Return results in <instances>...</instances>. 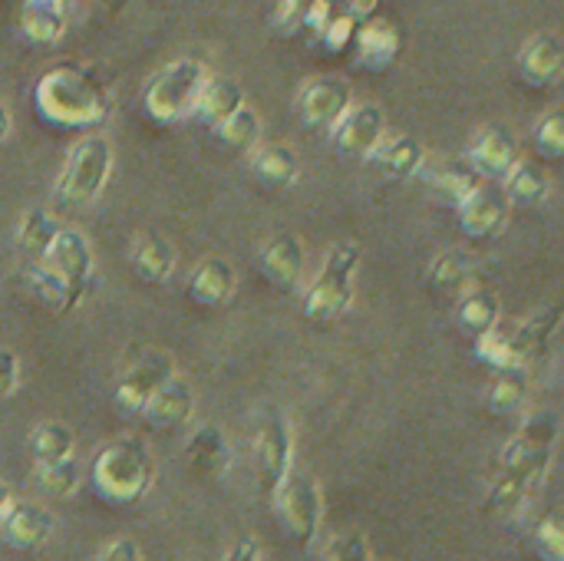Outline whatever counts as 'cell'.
Instances as JSON below:
<instances>
[{
  "mask_svg": "<svg viewBox=\"0 0 564 561\" xmlns=\"http://www.w3.org/2000/svg\"><path fill=\"white\" fill-rule=\"evenodd\" d=\"M245 103V93L235 79H225V76H208L195 109H192V119H198L202 126L208 129H218L238 106Z\"/></svg>",
  "mask_w": 564,
  "mask_h": 561,
  "instance_id": "obj_22",
  "label": "cell"
},
{
  "mask_svg": "<svg viewBox=\"0 0 564 561\" xmlns=\"http://www.w3.org/2000/svg\"><path fill=\"white\" fill-rule=\"evenodd\" d=\"M26 291H30L40 304H46L53 314L73 311V308L79 304V298H83L79 288H73L69 281H63V278H59L56 271H50L43 261H36V265L26 271Z\"/></svg>",
  "mask_w": 564,
  "mask_h": 561,
  "instance_id": "obj_26",
  "label": "cell"
},
{
  "mask_svg": "<svg viewBox=\"0 0 564 561\" xmlns=\"http://www.w3.org/2000/svg\"><path fill=\"white\" fill-rule=\"evenodd\" d=\"M426 182H430L433 195L453 208L463 205L482 185V179L476 175V169L469 162H440L436 169L426 172Z\"/></svg>",
  "mask_w": 564,
  "mask_h": 561,
  "instance_id": "obj_25",
  "label": "cell"
},
{
  "mask_svg": "<svg viewBox=\"0 0 564 561\" xmlns=\"http://www.w3.org/2000/svg\"><path fill=\"white\" fill-rule=\"evenodd\" d=\"M36 112L59 129H93L109 116V89L83 66H53L33 89Z\"/></svg>",
  "mask_w": 564,
  "mask_h": 561,
  "instance_id": "obj_1",
  "label": "cell"
},
{
  "mask_svg": "<svg viewBox=\"0 0 564 561\" xmlns=\"http://www.w3.org/2000/svg\"><path fill=\"white\" fill-rule=\"evenodd\" d=\"M532 486H535L532 479H525V476H519V473H506V470H502V476H499V479H496V486L489 489L486 513H492V516H496V519H502V522H512V519L525 509Z\"/></svg>",
  "mask_w": 564,
  "mask_h": 561,
  "instance_id": "obj_32",
  "label": "cell"
},
{
  "mask_svg": "<svg viewBox=\"0 0 564 561\" xmlns=\"http://www.w3.org/2000/svg\"><path fill=\"white\" fill-rule=\"evenodd\" d=\"M317 33L324 36V46H327V50L340 53V50H347V46L354 43L357 20H354V17H347V13H334V17H330Z\"/></svg>",
  "mask_w": 564,
  "mask_h": 561,
  "instance_id": "obj_42",
  "label": "cell"
},
{
  "mask_svg": "<svg viewBox=\"0 0 564 561\" xmlns=\"http://www.w3.org/2000/svg\"><path fill=\"white\" fill-rule=\"evenodd\" d=\"M334 145L350 159H370L387 139V116L377 103H350L340 122L330 129Z\"/></svg>",
  "mask_w": 564,
  "mask_h": 561,
  "instance_id": "obj_9",
  "label": "cell"
},
{
  "mask_svg": "<svg viewBox=\"0 0 564 561\" xmlns=\"http://www.w3.org/2000/svg\"><path fill=\"white\" fill-rule=\"evenodd\" d=\"M502 192L512 205H525V208H535L549 198L552 192V182H549V172L529 159H519L506 175H502Z\"/></svg>",
  "mask_w": 564,
  "mask_h": 561,
  "instance_id": "obj_24",
  "label": "cell"
},
{
  "mask_svg": "<svg viewBox=\"0 0 564 561\" xmlns=\"http://www.w3.org/2000/svg\"><path fill=\"white\" fill-rule=\"evenodd\" d=\"M99 561H142V552H139V546L132 539H116V542L106 546Z\"/></svg>",
  "mask_w": 564,
  "mask_h": 561,
  "instance_id": "obj_45",
  "label": "cell"
},
{
  "mask_svg": "<svg viewBox=\"0 0 564 561\" xmlns=\"http://www.w3.org/2000/svg\"><path fill=\"white\" fill-rule=\"evenodd\" d=\"M261 116H258V109L254 106H248V103H241L215 132L221 136V142L231 149V152H238V155H245V152H251L258 142H261Z\"/></svg>",
  "mask_w": 564,
  "mask_h": 561,
  "instance_id": "obj_33",
  "label": "cell"
},
{
  "mask_svg": "<svg viewBox=\"0 0 564 561\" xmlns=\"http://www.w3.org/2000/svg\"><path fill=\"white\" fill-rule=\"evenodd\" d=\"M66 0H26L23 3V33L33 43H59L66 33Z\"/></svg>",
  "mask_w": 564,
  "mask_h": 561,
  "instance_id": "obj_27",
  "label": "cell"
},
{
  "mask_svg": "<svg viewBox=\"0 0 564 561\" xmlns=\"http://www.w3.org/2000/svg\"><path fill=\"white\" fill-rule=\"evenodd\" d=\"M50 271H56L63 281H69L73 288L86 291V281L93 274V248L86 241L83 231L76 228H59L53 245L46 248V255L40 258Z\"/></svg>",
  "mask_w": 564,
  "mask_h": 561,
  "instance_id": "obj_14",
  "label": "cell"
},
{
  "mask_svg": "<svg viewBox=\"0 0 564 561\" xmlns=\"http://www.w3.org/2000/svg\"><path fill=\"white\" fill-rule=\"evenodd\" d=\"M466 162L476 169V175L482 182H502V175L519 162V145H516V136L502 126H489L482 129L469 152H466Z\"/></svg>",
  "mask_w": 564,
  "mask_h": 561,
  "instance_id": "obj_13",
  "label": "cell"
},
{
  "mask_svg": "<svg viewBox=\"0 0 564 561\" xmlns=\"http://www.w3.org/2000/svg\"><path fill=\"white\" fill-rule=\"evenodd\" d=\"M535 555L542 561H564V526L558 516H545L535 529Z\"/></svg>",
  "mask_w": 564,
  "mask_h": 561,
  "instance_id": "obj_41",
  "label": "cell"
},
{
  "mask_svg": "<svg viewBox=\"0 0 564 561\" xmlns=\"http://www.w3.org/2000/svg\"><path fill=\"white\" fill-rule=\"evenodd\" d=\"M10 126H13V122H10V112H7V106L0 103V142L10 136Z\"/></svg>",
  "mask_w": 564,
  "mask_h": 561,
  "instance_id": "obj_48",
  "label": "cell"
},
{
  "mask_svg": "<svg viewBox=\"0 0 564 561\" xmlns=\"http://www.w3.org/2000/svg\"><path fill=\"white\" fill-rule=\"evenodd\" d=\"M152 453L142 440H116L109 446L99 450V456L93 460V486L96 493L119 509H129L135 503H142V496L152 486Z\"/></svg>",
  "mask_w": 564,
  "mask_h": 561,
  "instance_id": "obj_2",
  "label": "cell"
},
{
  "mask_svg": "<svg viewBox=\"0 0 564 561\" xmlns=\"http://www.w3.org/2000/svg\"><path fill=\"white\" fill-rule=\"evenodd\" d=\"M192 410H195V393H192V387H188L182 377L172 374V377L145 400V407H142L139 417H145V423L155 427V430H178L182 423H188Z\"/></svg>",
  "mask_w": 564,
  "mask_h": 561,
  "instance_id": "obj_16",
  "label": "cell"
},
{
  "mask_svg": "<svg viewBox=\"0 0 564 561\" xmlns=\"http://www.w3.org/2000/svg\"><path fill=\"white\" fill-rule=\"evenodd\" d=\"M291 466H294L291 423L281 413H271L261 427V436H258V479H261L264 499H274L281 483L291 476Z\"/></svg>",
  "mask_w": 564,
  "mask_h": 561,
  "instance_id": "obj_8",
  "label": "cell"
},
{
  "mask_svg": "<svg viewBox=\"0 0 564 561\" xmlns=\"http://www.w3.org/2000/svg\"><path fill=\"white\" fill-rule=\"evenodd\" d=\"M20 384V360L10 350H0V400H7Z\"/></svg>",
  "mask_w": 564,
  "mask_h": 561,
  "instance_id": "obj_44",
  "label": "cell"
},
{
  "mask_svg": "<svg viewBox=\"0 0 564 561\" xmlns=\"http://www.w3.org/2000/svg\"><path fill=\"white\" fill-rule=\"evenodd\" d=\"M185 460H188V470L195 476H205V479H218L228 473V463H231V450H228V440L218 427H198L185 446Z\"/></svg>",
  "mask_w": 564,
  "mask_h": 561,
  "instance_id": "obj_21",
  "label": "cell"
},
{
  "mask_svg": "<svg viewBox=\"0 0 564 561\" xmlns=\"http://www.w3.org/2000/svg\"><path fill=\"white\" fill-rule=\"evenodd\" d=\"M476 357H479L486 367H492L496 374H499V370H525V364H529L525 354L519 350L516 334L506 331V327H492V331L479 334V337H476Z\"/></svg>",
  "mask_w": 564,
  "mask_h": 561,
  "instance_id": "obj_30",
  "label": "cell"
},
{
  "mask_svg": "<svg viewBox=\"0 0 564 561\" xmlns=\"http://www.w3.org/2000/svg\"><path fill=\"white\" fill-rule=\"evenodd\" d=\"M205 83H208V69L198 60H172L149 79L145 96H142L145 112L165 126L192 119V109H195Z\"/></svg>",
  "mask_w": 564,
  "mask_h": 561,
  "instance_id": "obj_3",
  "label": "cell"
},
{
  "mask_svg": "<svg viewBox=\"0 0 564 561\" xmlns=\"http://www.w3.org/2000/svg\"><path fill=\"white\" fill-rule=\"evenodd\" d=\"M473 258L459 248L443 251L433 265H430V284L440 291H466L473 284Z\"/></svg>",
  "mask_w": 564,
  "mask_h": 561,
  "instance_id": "obj_37",
  "label": "cell"
},
{
  "mask_svg": "<svg viewBox=\"0 0 564 561\" xmlns=\"http://www.w3.org/2000/svg\"><path fill=\"white\" fill-rule=\"evenodd\" d=\"M274 506L278 516L288 529V536L297 546H314L317 532H321V519H324V496L321 486L311 473H294L281 483V489L274 493Z\"/></svg>",
  "mask_w": 564,
  "mask_h": 561,
  "instance_id": "obj_7",
  "label": "cell"
},
{
  "mask_svg": "<svg viewBox=\"0 0 564 561\" xmlns=\"http://www.w3.org/2000/svg\"><path fill=\"white\" fill-rule=\"evenodd\" d=\"M350 46L357 50L360 66H367V69H387L400 56L403 40H400V30L390 20L370 17V20L357 23V33H354V43Z\"/></svg>",
  "mask_w": 564,
  "mask_h": 561,
  "instance_id": "obj_18",
  "label": "cell"
},
{
  "mask_svg": "<svg viewBox=\"0 0 564 561\" xmlns=\"http://www.w3.org/2000/svg\"><path fill=\"white\" fill-rule=\"evenodd\" d=\"M0 529L7 546L20 552H33L53 536V516L36 503H10L0 516Z\"/></svg>",
  "mask_w": 564,
  "mask_h": 561,
  "instance_id": "obj_15",
  "label": "cell"
},
{
  "mask_svg": "<svg viewBox=\"0 0 564 561\" xmlns=\"http://www.w3.org/2000/svg\"><path fill=\"white\" fill-rule=\"evenodd\" d=\"M459 212V228L463 235L476 238V241H489V238H499L506 228H509V218H512V202L506 198L502 188L482 182L463 205H456Z\"/></svg>",
  "mask_w": 564,
  "mask_h": 561,
  "instance_id": "obj_11",
  "label": "cell"
},
{
  "mask_svg": "<svg viewBox=\"0 0 564 561\" xmlns=\"http://www.w3.org/2000/svg\"><path fill=\"white\" fill-rule=\"evenodd\" d=\"M529 400V377L525 370H499L492 387H489V410L496 417H516Z\"/></svg>",
  "mask_w": 564,
  "mask_h": 561,
  "instance_id": "obj_35",
  "label": "cell"
},
{
  "mask_svg": "<svg viewBox=\"0 0 564 561\" xmlns=\"http://www.w3.org/2000/svg\"><path fill=\"white\" fill-rule=\"evenodd\" d=\"M354 103V93L347 86V79L340 76H317L311 79L304 89H301V99H297V112H301V122L314 132H327L340 122V116L350 109Z\"/></svg>",
  "mask_w": 564,
  "mask_h": 561,
  "instance_id": "obj_10",
  "label": "cell"
},
{
  "mask_svg": "<svg viewBox=\"0 0 564 561\" xmlns=\"http://www.w3.org/2000/svg\"><path fill=\"white\" fill-rule=\"evenodd\" d=\"M564 46L558 33H535L519 50V76L529 86H552L562 76Z\"/></svg>",
  "mask_w": 564,
  "mask_h": 561,
  "instance_id": "obj_17",
  "label": "cell"
},
{
  "mask_svg": "<svg viewBox=\"0 0 564 561\" xmlns=\"http://www.w3.org/2000/svg\"><path fill=\"white\" fill-rule=\"evenodd\" d=\"M175 374L172 360L162 350H145V357H139L135 364L126 367V374L116 384V403L126 413H142L145 400Z\"/></svg>",
  "mask_w": 564,
  "mask_h": 561,
  "instance_id": "obj_12",
  "label": "cell"
},
{
  "mask_svg": "<svg viewBox=\"0 0 564 561\" xmlns=\"http://www.w3.org/2000/svg\"><path fill=\"white\" fill-rule=\"evenodd\" d=\"M555 443H558V417L552 410H539V413L525 417L519 433L506 443L502 470L539 483L552 463Z\"/></svg>",
  "mask_w": 564,
  "mask_h": 561,
  "instance_id": "obj_6",
  "label": "cell"
},
{
  "mask_svg": "<svg viewBox=\"0 0 564 561\" xmlns=\"http://www.w3.org/2000/svg\"><path fill=\"white\" fill-rule=\"evenodd\" d=\"M235 288H238V274H235L231 261H225V258H205L192 271V281H188V294L202 308L228 304L235 298Z\"/></svg>",
  "mask_w": 564,
  "mask_h": 561,
  "instance_id": "obj_20",
  "label": "cell"
},
{
  "mask_svg": "<svg viewBox=\"0 0 564 561\" xmlns=\"http://www.w3.org/2000/svg\"><path fill=\"white\" fill-rule=\"evenodd\" d=\"M532 142L542 152V159H562L564 155V119L562 112H549L545 119L535 122Z\"/></svg>",
  "mask_w": 564,
  "mask_h": 561,
  "instance_id": "obj_40",
  "label": "cell"
},
{
  "mask_svg": "<svg viewBox=\"0 0 564 561\" xmlns=\"http://www.w3.org/2000/svg\"><path fill=\"white\" fill-rule=\"evenodd\" d=\"M377 7H380V0H344V10L340 13H347L357 23H364V20H370L377 13Z\"/></svg>",
  "mask_w": 564,
  "mask_h": 561,
  "instance_id": "obj_46",
  "label": "cell"
},
{
  "mask_svg": "<svg viewBox=\"0 0 564 561\" xmlns=\"http://www.w3.org/2000/svg\"><path fill=\"white\" fill-rule=\"evenodd\" d=\"M558 321H562V308H545L539 314H532L529 321H522L512 334L519 341V350L525 354V360H532L539 350L549 347V341L555 337L558 331Z\"/></svg>",
  "mask_w": 564,
  "mask_h": 561,
  "instance_id": "obj_38",
  "label": "cell"
},
{
  "mask_svg": "<svg viewBox=\"0 0 564 561\" xmlns=\"http://www.w3.org/2000/svg\"><path fill=\"white\" fill-rule=\"evenodd\" d=\"M251 169L268 188H291L297 182V175H301V162H297L291 145H264V149H258Z\"/></svg>",
  "mask_w": 564,
  "mask_h": 561,
  "instance_id": "obj_31",
  "label": "cell"
},
{
  "mask_svg": "<svg viewBox=\"0 0 564 561\" xmlns=\"http://www.w3.org/2000/svg\"><path fill=\"white\" fill-rule=\"evenodd\" d=\"M10 503H13V496H10V489H7V486L0 483V516H3V509H7Z\"/></svg>",
  "mask_w": 564,
  "mask_h": 561,
  "instance_id": "obj_49",
  "label": "cell"
},
{
  "mask_svg": "<svg viewBox=\"0 0 564 561\" xmlns=\"http://www.w3.org/2000/svg\"><path fill=\"white\" fill-rule=\"evenodd\" d=\"M370 162H377V169L390 179H413L423 172L426 149L413 136H397V139H383L370 155Z\"/></svg>",
  "mask_w": 564,
  "mask_h": 561,
  "instance_id": "obj_23",
  "label": "cell"
},
{
  "mask_svg": "<svg viewBox=\"0 0 564 561\" xmlns=\"http://www.w3.org/2000/svg\"><path fill=\"white\" fill-rule=\"evenodd\" d=\"M456 314H459L463 331H469L473 337H479V334L499 327L502 304H499V298H496L489 288L469 284V288L463 291V301H459V311H456Z\"/></svg>",
  "mask_w": 564,
  "mask_h": 561,
  "instance_id": "obj_28",
  "label": "cell"
},
{
  "mask_svg": "<svg viewBox=\"0 0 564 561\" xmlns=\"http://www.w3.org/2000/svg\"><path fill=\"white\" fill-rule=\"evenodd\" d=\"M261 271L278 288H297V281L304 274V245H301V238L291 235V231L274 235L261 251Z\"/></svg>",
  "mask_w": 564,
  "mask_h": 561,
  "instance_id": "obj_19",
  "label": "cell"
},
{
  "mask_svg": "<svg viewBox=\"0 0 564 561\" xmlns=\"http://www.w3.org/2000/svg\"><path fill=\"white\" fill-rule=\"evenodd\" d=\"M56 231H59V225H56V218H53L50 212L30 208V212L23 215L20 228H17V241H20V248H23L26 258L40 261V258L46 255V248L53 245Z\"/></svg>",
  "mask_w": 564,
  "mask_h": 561,
  "instance_id": "obj_36",
  "label": "cell"
},
{
  "mask_svg": "<svg viewBox=\"0 0 564 561\" xmlns=\"http://www.w3.org/2000/svg\"><path fill=\"white\" fill-rule=\"evenodd\" d=\"M221 561H264L261 559V549L254 542H238L228 555Z\"/></svg>",
  "mask_w": 564,
  "mask_h": 561,
  "instance_id": "obj_47",
  "label": "cell"
},
{
  "mask_svg": "<svg viewBox=\"0 0 564 561\" xmlns=\"http://www.w3.org/2000/svg\"><path fill=\"white\" fill-rule=\"evenodd\" d=\"M73 446H76V436H73V430L66 423H40L30 433V456H33L36 466L69 460Z\"/></svg>",
  "mask_w": 564,
  "mask_h": 561,
  "instance_id": "obj_34",
  "label": "cell"
},
{
  "mask_svg": "<svg viewBox=\"0 0 564 561\" xmlns=\"http://www.w3.org/2000/svg\"><path fill=\"white\" fill-rule=\"evenodd\" d=\"M132 271L145 281V284H165L175 271V251L165 238H142L132 248Z\"/></svg>",
  "mask_w": 564,
  "mask_h": 561,
  "instance_id": "obj_29",
  "label": "cell"
},
{
  "mask_svg": "<svg viewBox=\"0 0 564 561\" xmlns=\"http://www.w3.org/2000/svg\"><path fill=\"white\" fill-rule=\"evenodd\" d=\"M327 561H373V552H370V546H367L364 536L347 532V536L334 539V546L327 552Z\"/></svg>",
  "mask_w": 564,
  "mask_h": 561,
  "instance_id": "obj_43",
  "label": "cell"
},
{
  "mask_svg": "<svg viewBox=\"0 0 564 561\" xmlns=\"http://www.w3.org/2000/svg\"><path fill=\"white\" fill-rule=\"evenodd\" d=\"M36 479H40V489H43L46 496H56V499L76 496V489H79V483H83L79 466H76L73 456H69V460H59V463H43V466H36Z\"/></svg>",
  "mask_w": 564,
  "mask_h": 561,
  "instance_id": "obj_39",
  "label": "cell"
},
{
  "mask_svg": "<svg viewBox=\"0 0 564 561\" xmlns=\"http://www.w3.org/2000/svg\"><path fill=\"white\" fill-rule=\"evenodd\" d=\"M112 175V145L102 136H86L66 155V165L56 179V198L66 205H89L102 195Z\"/></svg>",
  "mask_w": 564,
  "mask_h": 561,
  "instance_id": "obj_5",
  "label": "cell"
},
{
  "mask_svg": "<svg viewBox=\"0 0 564 561\" xmlns=\"http://www.w3.org/2000/svg\"><path fill=\"white\" fill-rule=\"evenodd\" d=\"M360 265V248L357 245H337L327 258L317 278L311 281L304 294V314L317 324H334L340 321L350 304H354V274Z\"/></svg>",
  "mask_w": 564,
  "mask_h": 561,
  "instance_id": "obj_4",
  "label": "cell"
}]
</instances>
